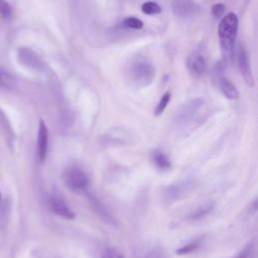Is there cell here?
I'll return each instance as SVG.
<instances>
[{
	"mask_svg": "<svg viewBox=\"0 0 258 258\" xmlns=\"http://www.w3.org/2000/svg\"><path fill=\"white\" fill-rule=\"evenodd\" d=\"M186 67L188 71L194 76H202L206 73L207 70V63L205 60V57L200 53H194L191 54L186 61Z\"/></svg>",
	"mask_w": 258,
	"mask_h": 258,
	"instance_id": "obj_8",
	"label": "cell"
},
{
	"mask_svg": "<svg viewBox=\"0 0 258 258\" xmlns=\"http://www.w3.org/2000/svg\"><path fill=\"white\" fill-rule=\"evenodd\" d=\"M190 188H191V186L189 185V182H183V183L172 185V186L168 187V189L166 190L167 198L174 199V200L179 199V198L183 197L184 195H186V192L189 191Z\"/></svg>",
	"mask_w": 258,
	"mask_h": 258,
	"instance_id": "obj_11",
	"label": "cell"
},
{
	"mask_svg": "<svg viewBox=\"0 0 258 258\" xmlns=\"http://www.w3.org/2000/svg\"><path fill=\"white\" fill-rule=\"evenodd\" d=\"M1 76H2V74H1V72H0V79H1Z\"/></svg>",
	"mask_w": 258,
	"mask_h": 258,
	"instance_id": "obj_24",
	"label": "cell"
},
{
	"mask_svg": "<svg viewBox=\"0 0 258 258\" xmlns=\"http://www.w3.org/2000/svg\"><path fill=\"white\" fill-rule=\"evenodd\" d=\"M88 198H90V201H91V204L93 205V207L95 208L96 212H98L99 215H102L103 218L105 220H110V217H109V214L106 212V210H104V208L102 207V205L98 202V200L95 198V197H92L90 195H88Z\"/></svg>",
	"mask_w": 258,
	"mask_h": 258,
	"instance_id": "obj_17",
	"label": "cell"
},
{
	"mask_svg": "<svg viewBox=\"0 0 258 258\" xmlns=\"http://www.w3.org/2000/svg\"><path fill=\"white\" fill-rule=\"evenodd\" d=\"M48 147V130L43 120L39 121L37 131V153L40 162L45 160Z\"/></svg>",
	"mask_w": 258,
	"mask_h": 258,
	"instance_id": "obj_6",
	"label": "cell"
},
{
	"mask_svg": "<svg viewBox=\"0 0 258 258\" xmlns=\"http://www.w3.org/2000/svg\"><path fill=\"white\" fill-rule=\"evenodd\" d=\"M252 250V245H248L243 251H241L235 258H247Z\"/></svg>",
	"mask_w": 258,
	"mask_h": 258,
	"instance_id": "obj_23",
	"label": "cell"
},
{
	"mask_svg": "<svg viewBox=\"0 0 258 258\" xmlns=\"http://www.w3.org/2000/svg\"><path fill=\"white\" fill-rule=\"evenodd\" d=\"M218 86L223 93V95L230 100H237L239 97V92L234 84L225 77L218 78Z\"/></svg>",
	"mask_w": 258,
	"mask_h": 258,
	"instance_id": "obj_10",
	"label": "cell"
},
{
	"mask_svg": "<svg viewBox=\"0 0 258 258\" xmlns=\"http://www.w3.org/2000/svg\"><path fill=\"white\" fill-rule=\"evenodd\" d=\"M130 77L136 86L146 87L154 80L155 69L150 62L146 60H139L132 64L130 69Z\"/></svg>",
	"mask_w": 258,
	"mask_h": 258,
	"instance_id": "obj_2",
	"label": "cell"
},
{
	"mask_svg": "<svg viewBox=\"0 0 258 258\" xmlns=\"http://www.w3.org/2000/svg\"><path fill=\"white\" fill-rule=\"evenodd\" d=\"M238 17L235 13H227L220 21L218 34L222 53L226 59H230L234 52V44L238 32Z\"/></svg>",
	"mask_w": 258,
	"mask_h": 258,
	"instance_id": "obj_1",
	"label": "cell"
},
{
	"mask_svg": "<svg viewBox=\"0 0 258 258\" xmlns=\"http://www.w3.org/2000/svg\"><path fill=\"white\" fill-rule=\"evenodd\" d=\"M172 12L177 17L187 18L199 14L200 7L194 0H172Z\"/></svg>",
	"mask_w": 258,
	"mask_h": 258,
	"instance_id": "obj_3",
	"label": "cell"
},
{
	"mask_svg": "<svg viewBox=\"0 0 258 258\" xmlns=\"http://www.w3.org/2000/svg\"><path fill=\"white\" fill-rule=\"evenodd\" d=\"M153 160H154V163L156 164V166L160 169H167L170 167V161L168 160L167 156L160 152V151H154L153 152Z\"/></svg>",
	"mask_w": 258,
	"mask_h": 258,
	"instance_id": "obj_12",
	"label": "cell"
},
{
	"mask_svg": "<svg viewBox=\"0 0 258 258\" xmlns=\"http://www.w3.org/2000/svg\"><path fill=\"white\" fill-rule=\"evenodd\" d=\"M214 208V204L212 203H208V204H205V205H202L200 206L195 212H192V214L190 215V219H200L201 217H204L205 215L209 214Z\"/></svg>",
	"mask_w": 258,
	"mask_h": 258,
	"instance_id": "obj_13",
	"label": "cell"
},
{
	"mask_svg": "<svg viewBox=\"0 0 258 258\" xmlns=\"http://www.w3.org/2000/svg\"><path fill=\"white\" fill-rule=\"evenodd\" d=\"M200 243H201V240H196V241H194V242H191V243H189V244H187V245H184V246H182L181 248H179V249L176 251V253H177V254H180V255H182V254H188V253L195 251V250L200 246Z\"/></svg>",
	"mask_w": 258,
	"mask_h": 258,
	"instance_id": "obj_18",
	"label": "cell"
},
{
	"mask_svg": "<svg viewBox=\"0 0 258 258\" xmlns=\"http://www.w3.org/2000/svg\"><path fill=\"white\" fill-rule=\"evenodd\" d=\"M170 96H171V95H170L169 92H166V93L163 94V96H162L161 99L159 100V102H158V104L156 105V108H155V110H154L155 116H159V115L162 114V112H163L164 109L166 108L168 102L170 101Z\"/></svg>",
	"mask_w": 258,
	"mask_h": 258,
	"instance_id": "obj_15",
	"label": "cell"
},
{
	"mask_svg": "<svg viewBox=\"0 0 258 258\" xmlns=\"http://www.w3.org/2000/svg\"><path fill=\"white\" fill-rule=\"evenodd\" d=\"M102 258H124L123 255L117 251L116 249H113V248H108L104 254H103V257Z\"/></svg>",
	"mask_w": 258,
	"mask_h": 258,
	"instance_id": "obj_21",
	"label": "cell"
},
{
	"mask_svg": "<svg viewBox=\"0 0 258 258\" xmlns=\"http://www.w3.org/2000/svg\"><path fill=\"white\" fill-rule=\"evenodd\" d=\"M145 258H164V255L158 250H151L145 256Z\"/></svg>",
	"mask_w": 258,
	"mask_h": 258,
	"instance_id": "obj_22",
	"label": "cell"
},
{
	"mask_svg": "<svg viewBox=\"0 0 258 258\" xmlns=\"http://www.w3.org/2000/svg\"><path fill=\"white\" fill-rule=\"evenodd\" d=\"M0 14L3 17H8L11 14V6L6 0H0Z\"/></svg>",
	"mask_w": 258,
	"mask_h": 258,
	"instance_id": "obj_20",
	"label": "cell"
},
{
	"mask_svg": "<svg viewBox=\"0 0 258 258\" xmlns=\"http://www.w3.org/2000/svg\"><path fill=\"white\" fill-rule=\"evenodd\" d=\"M202 104H203V100L199 99V100H194L187 103L186 105H184L177 113L176 122L184 123L188 121L191 118V116L196 113V111L202 106Z\"/></svg>",
	"mask_w": 258,
	"mask_h": 258,
	"instance_id": "obj_9",
	"label": "cell"
},
{
	"mask_svg": "<svg viewBox=\"0 0 258 258\" xmlns=\"http://www.w3.org/2000/svg\"><path fill=\"white\" fill-rule=\"evenodd\" d=\"M122 24L124 27L132 29H141L143 27V22L136 17H126Z\"/></svg>",
	"mask_w": 258,
	"mask_h": 258,
	"instance_id": "obj_16",
	"label": "cell"
},
{
	"mask_svg": "<svg viewBox=\"0 0 258 258\" xmlns=\"http://www.w3.org/2000/svg\"><path fill=\"white\" fill-rule=\"evenodd\" d=\"M225 10H226V6L222 3H217L215 5H213L212 7V14L215 16V17H221L224 15L225 13Z\"/></svg>",
	"mask_w": 258,
	"mask_h": 258,
	"instance_id": "obj_19",
	"label": "cell"
},
{
	"mask_svg": "<svg viewBox=\"0 0 258 258\" xmlns=\"http://www.w3.org/2000/svg\"><path fill=\"white\" fill-rule=\"evenodd\" d=\"M237 62H238V68L240 71L241 76L243 77L245 83L249 87L254 86V77L252 73V69L250 66L248 53L244 47H240L238 50V55H237Z\"/></svg>",
	"mask_w": 258,
	"mask_h": 258,
	"instance_id": "obj_4",
	"label": "cell"
},
{
	"mask_svg": "<svg viewBox=\"0 0 258 258\" xmlns=\"http://www.w3.org/2000/svg\"><path fill=\"white\" fill-rule=\"evenodd\" d=\"M49 207L51 211L67 220H74L75 219V213L70 209V207L57 196H52L49 199Z\"/></svg>",
	"mask_w": 258,
	"mask_h": 258,
	"instance_id": "obj_7",
	"label": "cell"
},
{
	"mask_svg": "<svg viewBox=\"0 0 258 258\" xmlns=\"http://www.w3.org/2000/svg\"><path fill=\"white\" fill-rule=\"evenodd\" d=\"M141 10L144 14H147V15L158 14V13L161 12L160 6L156 3H154V2H151V1L143 3L142 6H141Z\"/></svg>",
	"mask_w": 258,
	"mask_h": 258,
	"instance_id": "obj_14",
	"label": "cell"
},
{
	"mask_svg": "<svg viewBox=\"0 0 258 258\" xmlns=\"http://www.w3.org/2000/svg\"><path fill=\"white\" fill-rule=\"evenodd\" d=\"M0 202H1V194H0Z\"/></svg>",
	"mask_w": 258,
	"mask_h": 258,
	"instance_id": "obj_25",
	"label": "cell"
},
{
	"mask_svg": "<svg viewBox=\"0 0 258 258\" xmlns=\"http://www.w3.org/2000/svg\"><path fill=\"white\" fill-rule=\"evenodd\" d=\"M88 176L79 168H71L66 173V183L73 190H81L88 184Z\"/></svg>",
	"mask_w": 258,
	"mask_h": 258,
	"instance_id": "obj_5",
	"label": "cell"
}]
</instances>
